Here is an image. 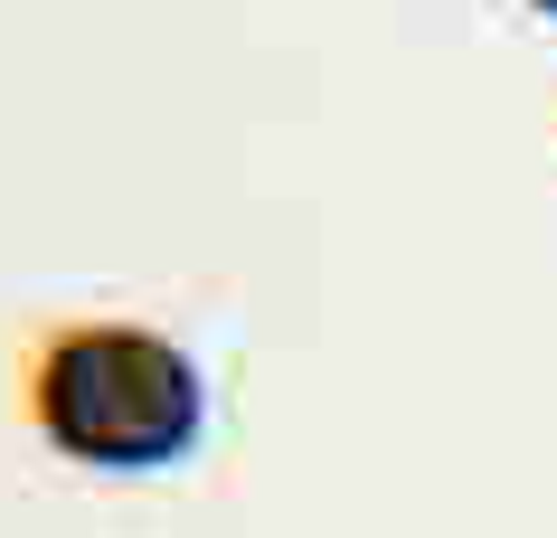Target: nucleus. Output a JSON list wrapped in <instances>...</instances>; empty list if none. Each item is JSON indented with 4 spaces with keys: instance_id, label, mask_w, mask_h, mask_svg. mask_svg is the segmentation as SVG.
<instances>
[{
    "instance_id": "obj_1",
    "label": "nucleus",
    "mask_w": 557,
    "mask_h": 538,
    "mask_svg": "<svg viewBox=\"0 0 557 538\" xmlns=\"http://www.w3.org/2000/svg\"><path fill=\"white\" fill-rule=\"evenodd\" d=\"M20 425L86 473H171L208 435V378L161 322L66 312L20 350Z\"/></svg>"
},
{
    "instance_id": "obj_2",
    "label": "nucleus",
    "mask_w": 557,
    "mask_h": 538,
    "mask_svg": "<svg viewBox=\"0 0 557 538\" xmlns=\"http://www.w3.org/2000/svg\"><path fill=\"white\" fill-rule=\"evenodd\" d=\"M529 10H539V20H557V0H529Z\"/></svg>"
}]
</instances>
